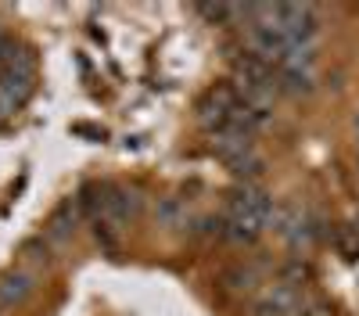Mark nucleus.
Here are the masks:
<instances>
[{"label":"nucleus","instance_id":"nucleus-1","mask_svg":"<svg viewBox=\"0 0 359 316\" xmlns=\"http://www.w3.org/2000/svg\"><path fill=\"white\" fill-rule=\"evenodd\" d=\"M302 295H298V287H291V284H273L269 291H262L255 302H252V309H248V316H298L302 312Z\"/></svg>","mask_w":359,"mask_h":316},{"label":"nucleus","instance_id":"nucleus-2","mask_svg":"<svg viewBox=\"0 0 359 316\" xmlns=\"http://www.w3.org/2000/svg\"><path fill=\"white\" fill-rule=\"evenodd\" d=\"M33 295V280L25 273H15V277H4L0 280V305H15V302H25Z\"/></svg>","mask_w":359,"mask_h":316},{"label":"nucleus","instance_id":"nucleus-3","mask_svg":"<svg viewBox=\"0 0 359 316\" xmlns=\"http://www.w3.org/2000/svg\"><path fill=\"white\" fill-rule=\"evenodd\" d=\"M219 284L226 287V291H233V295H245V291H252V287H255V270L233 266V270H226V273L219 277Z\"/></svg>","mask_w":359,"mask_h":316},{"label":"nucleus","instance_id":"nucleus-4","mask_svg":"<svg viewBox=\"0 0 359 316\" xmlns=\"http://www.w3.org/2000/svg\"><path fill=\"white\" fill-rule=\"evenodd\" d=\"M8 43H11V40H8V33H0V54L8 50Z\"/></svg>","mask_w":359,"mask_h":316},{"label":"nucleus","instance_id":"nucleus-5","mask_svg":"<svg viewBox=\"0 0 359 316\" xmlns=\"http://www.w3.org/2000/svg\"><path fill=\"white\" fill-rule=\"evenodd\" d=\"M0 79H4V72H0Z\"/></svg>","mask_w":359,"mask_h":316}]
</instances>
